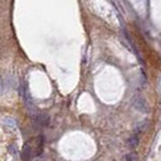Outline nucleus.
I'll return each mask as SVG.
<instances>
[{
    "instance_id": "1",
    "label": "nucleus",
    "mask_w": 161,
    "mask_h": 161,
    "mask_svg": "<svg viewBox=\"0 0 161 161\" xmlns=\"http://www.w3.org/2000/svg\"><path fill=\"white\" fill-rule=\"evenodd\" d=\"M133 105H134V108L136 110H139V112H141V113L148 112V103H146L145 99L140 96H136L134 99H133Z\"/></svg>"
},
{
    "instance_id": "2",
    "label": "nucleus",
    "mask_w": 161,
    "mask_h": 161,
    "mask_svg": "<svg viewBox=\"0 0 161 161\" xmlns=\"http://www.w3.org/2000/svg\"><path fill=\"white\" fill-rule=\"evenodd\" d=\"M34 156H35V150H34V146L31 145V141H29L24 145L23 152H21V157H23V160H25V161H29Z\"/></svg>"
},
{
    "instance_id": "3",
    "label": "nucleus",
    "mask_w": 161,
    "mask_h": 161,
    "mask_svg": "<svg viewBox=\"0 0 161 161\" xmlns=\"http://www.w3.org/2000/svg\"><path fill=\"white\" fill-rule=\"evenodd\" d=\"M21 94H23V99H24V103H25V105L29 109H31L32 108V98H31V94H30V92H29V88H27V86L26 84H24L23 86V89H21Z\"/></svg>"
},
{
    "instance_id": "4",
    "label": "nucleus",
    "mask_w": 161,
    "mask_h": 161,
    "mask_svg": "<svg viewBox=\"0 0 161 161\" xmlns=\"http://www.w3.org/2000/svg\"><path fill=\"white\" fill-rule=\"evenodd\" d=\"M35 121H36V124L40 125V126H47L50 124V116L47 114H43V113L38 114V115H36Z\"/></svg>"
},
{
    "instance_id": "5",
    "label": "nucleus",
    "mask_w": 161,
    "mask_h": 161,
    "mask_svg": "<svg viewBox=\"0 0 161 161\" xmlns=\"http://www.w3.org/2000/svg\"><path fill=\"white\" fill-rule=\"evenodd\" d=\"M128 145H129L131 149H134L139 145V136L138 134H134V135H131L129 138V140H128Z\"/></svg>"
},
{
    "instance_id": "6",
    "label": "nucleus",
    "mask_w": 161,
    "mask_h": 161,
    "mask_svg": "<svg viewBox=\"0 0 161 161\" xmlns=\"http://www.w3.org/2000/svg\"><path fill=\"white\" fill-rule=\"evenodd\" d=\"M4 123L6 124L8 126L13 128V129H14V128H16V121H15L13 118H5V119H4Z\"/></svg>"
},
{
    "instance_id": "7",
    "label": "nucleus",
    "mask_w": 161,
    "mask_h": 161,
    "mask_svg": "<svg viewBox=\"0 0 161 161\" xmlns=\"http://www.w3.org/2000/svg\"><path fill=\"white\" fill-rule=\"evenodd\" d=\"M9 151L11 152V155H18V148H16V145H10V148H9Z\"/></svg>"
},
{
    "instance_id": "8",
    "label": "nucleus",
    "mask_w": 161,
    "mask_h": 161,
    "mask_svg": "<svg viewBox=\"0 0 161 161\" xmlns=\"http://www.w3.org/2000/svg\"><path fill=\"white\" fill-rule=\"evenodd\" d=\"M126 161H136V155L135 154L126 155Z\"/></svg>"
},
{
    "instance_id": "9",
    "label": "nucleus",
    "mask_w": 161,
    "mask_h": 161,
    "mask_svg": "<svg viewBox=\"0 0 161 161\" xmlns=\"http://www.w3.org/2000/svg\"><path fill=\"white\" fill-rule=\"evenodd\" d=\"M4 92V82H3V78L0 77V94H3Z\"/></svg>"
}]
</instances>
